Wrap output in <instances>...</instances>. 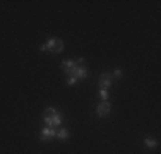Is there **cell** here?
I'll use <instances>...</instances> for the list:
<instances>
[{
  "mask_svg": "<svg viewBox=\"0 0 161 154\" xmlns=\"http://www.w3.org/2000/svg\"><path fill=\"white\" fill-rule=\"evenodd\" d=\"M46 50L48 51H55V53H60L63 50V43L62 40H58V38H51V40H48V43H46Z\"/></svg>",
  "mask_w": 161,
  "mask_h": 154,
  "instance_id": "6da1fadb",
  "label": "cell"
},
{
  "mask_svg": "<svg viewBox=\"0 0 161 154\" xmlns=\"http://www.w3.org/2000/svg\"><path fill=\"white\" fill-rule=\"evenodd\" d=\"M70 77H79V79H84V77H87V70L84 69V67H74V69H70L69 72H67Z\"/></svg>",
  "mask_w": 161,
  "mask_h": 154,
  "instance_id": "7a4b0ae2",
  "label": "cell"
},
{
  "mask_svg": "<svg viewBox=\"0 0 161 154\" xmlns=\"http://www.w3.org/2000/svg\"><path fill=\"white\" fill-rule=\"evenodd\" d=\"M110 111H112V105H110V103H106V101H103V103L96 108V113H98L99 117H106Z\"/></svg>",
  "mask_w": 161,
  "mask_h": 154,
  "instance_id": "3957f363",
  "label": "cell"
},
{
  "mask_svg": "<svg viewBox=\"0 0 161 154\" xmlns=\"http://www.w3.org/2000/svg\"><path fill=\"white\" fill-rule=\"evenodd\" d=\"M99 86H101V89H108V87L112 86V76H110L108 72L101 74V77H99Z\"/></svg>",
  "mask_w": 161,
  "mask_h": 154,
  "instance_id": "277c9868",
  "label": "cell"
},
{
  "mask_svg": "<svg viewBox=\"0 0 161 154\" xmlns=\"http://www.w3.org/2000/svg\"><path fill=\"white\" fill-rule=\"evenodd\" d=\"M55 115H58V111H57V110H53V108H48V110L45 111V123L48 125V122H50L51 118H53Z\"/></svg>",
  "mask_w": 161,
  "mask_h": 154,
  "instance_id": "5b68a950",
  "label": "cell"
},
{
  "mask_svg": "<svg viewBox=\"0 0 161 154\" xmlns=\"http://www.w3.org/2000/svg\"><path fill=\"white\" fill-rule=\"evenodd\" d=\"M51 135H55V130H53V128H50V127H45V128H43V132H41V139L46 140L48 137H51Z\"/></svg>",
  "mask_w": 161,
  "mask_h": 154,
  "instance_id": "8992f818",
  "label": "cell"
},
{
  "mask_svg": "<svg viewBox=\"0 0 161 154\" xmlns=\"http://www.w3.org/2000/svg\"><path fill=\"white\" fill-rule=\"evenodd\" d=\"M62 67L65 70H67V72H69L70 69H74V67H76V62H70V60H65V62L62 63Z\"/></svg>",
  "mask_w": 161,
  "mask_h": 154,
  "instance_id": "52a82bcc",
  "label": "cell"
},
{
  "mask_svg": "<svg viewBox=\"0 0 161 154\" xmlns=\"http://www.w3.org/2000/svg\"><path fill=\"white\" fill-rule=\"evenodd\" d=\"M57 137H58V139H67V137H69V132H67L65 128H60V130H57Z\"/></svg>",
  "mask_w": 161,
  "mask_h": 154,
  "instance_id": "ba28073f",
  "label": "cell"
},
{
  "mask_svg": "<svg viewBox=\"0 0 161 154\" xmlns=\"http://www.w3.org/2000/svg\"><path fill=\"white\" fill-rule=\"evenodd\" d=\"M146 146L147 147H154V146H156V140L151 139V137H147V139H146Z\"/></svg>",
  "mask_w": 161,
  "mask_h": 154,
  "instance_id": "9c48e42d",
  "label": "cell"
},
{
  "mask_svg": "<svg viewBox=\"0 0 161 154\" xmlns=\"http://www.w3.org/2000/svg\"><path fill=\"white\" fill-rule=\"evenodd\" d=\"M99 96H101V99H106V98H108V92H106V89H101Z\"/></svg>",
  "mask_w": 161,
  "mask_h": 154,
  "instance_id": "30bf717a",
  "label": "cell"
},
{
  "mask_svg": "<svg viewBox=\"0 0 161 154\" xmlns=\"http://www.w3.org/2000/svg\"><path fill=\"white\" fill-rule=\"evenodd\" d=\"M67 84H69V86H74V84H76V77H70V79H67Z\"/></svg>",
  "mask_w": 161,
  "mask_h": 154,
  "instance_id": "8fae6325",
  "label": "cell"
},
{
  "mask_svg": "<svg viewBox=\"0 0 161 154\" xmlns=\"http://www.w3.org/2000/svg\"><path fill=\"white\" fill-rule=\"evenodd\" d=\"M113 77L120 79V77H122V70H115V72H113Z\"/></svg>",
  "mask_w": 161,
  "mask_h": 154,
  "instance_id": "7c38bea8",
  "label": "cell"
},
{
  "mask_svg": "<svg viewBox=\"0 0 161 154\" xmlns=\"http://www.w3.org/2000/svg\"><path fill=\"white\" fill-rule=\"evenodd\" d=\"M40 50H41V51H48V50H46V45H40Z\"/></svg>",
  "mask_w": 161,
  "mask_h": 154,
  "instance_id": "4fadbf2b",
  "label": "cell"
}]
</instances>
